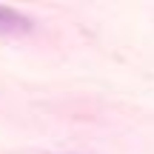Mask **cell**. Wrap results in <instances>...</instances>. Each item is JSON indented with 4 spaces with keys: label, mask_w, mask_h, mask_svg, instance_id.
Here are the masks:
<instances>
[{
    "label": "cell",
    "mask_w": 154,
    "mask_h": 154,
    "mask_svg": "<svg viewBox=\"0 0 154 154\" xmlns=\"http://www.w3.org/2000/svg\"><path fill=\"white\" fill-rule=\"evenodd\" d=\"M32 29V17H26L23 11L0 6V34H23Z\"/></svg>",
    "instance_id": "cell-1"
}]
</instances>
